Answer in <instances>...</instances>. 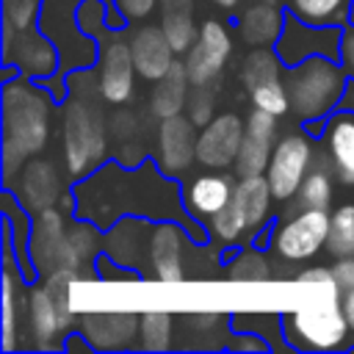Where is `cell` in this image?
I'll return each mask as SVG.
<instances>
[{
  "instance_id": "29",
  "label": "cell",
  "mask_w": 354,
  "mask_h": 354,
  "mask_svg": "<svg viewBox=\"0 0 354 354\" xmlns=\"http://www.w3.org/2000/svg\"><path fill=\"white\" fill-rule=\"evenodd\" d=\"M282 64H285V61L279 58V53H271L268 47L252 50V53L243 58V64H241V80H243L246 91L254 88V86H260V83L285 77V75H282Z\"/></svg>"
},
{
  "instance_id": "4",
  "label": "cell",
  "mask_w": 354,
  "mask_h": 354,
  "mask_svg": "<svg viewBox=\"0 0 354 354\" xmlns=\"http://www.w3.org/2000/svg\"><path fill=\"white\" fill-rule=\"evenodd\" d=\"M97 97L100 91H72L61 105V152L69 177L97 171L108 155L111 127Z\"/></svg>"
},
{
  "instance_id": "35",
  "label": "cell",
  "mask_w": 354,
  "mask_h": 354,
  "mask_svg": "<svg viewBox=\"0 0 354 354\" xmlns=\"http://www.w3.org/2000/svg\"><path fill=\"white\" fill-rule=\"evenodd\" d=\"M224 277L232 282H266L271 279V263L257 252H243L227 266Z\"/></svg>"
},
{
  "instance_id": "24",
  "label": "cell",
  "mask_w": 354,
  "mask_h": 354,
  "mask_svg": "<svg viewBox=\"0 0 354 354\" xmlns=\"http://www.w3.org/2000/svg\"><path fill=\"white\" fill-rule=\"evenodd\" d=\"M152 221L122 216L119 224L105 238V252L122 266V268H144L147 266V243H149Z\"/></svg>"
},
{
  "instance_id": "33",
  "label": "cell",
  "mask_w": 354,
  "mask_h": 354,
  "mask_svg": "<svg viewBox=\"0 0 354 354\" xmlns=\"http://www.w3.org/2000/svg\"><path fill=\"white\" fill-rule=\"evenodd\" d=\"M299 207H329L332 202V174L326 169H313L307 171L304 183L299 185Z\"/></svg>"
},
{
  "instance_id": "10",
  "label": "cell",
  "mask_w": 354,
  "mask_h": 354,
  "mask_svg": "<svg viewBox=\"0 0 354 354\" xmlns=\"http://www.w3.org/2000/svg\"><path fill=\"white\" fill-rule=\"evenodd\" d=\"M313 144L304 133H285L277 138V147L271 152L266 177L274 191V199L288 202L299 194V185L304 183L310 163H313Z\"/></svg>"
},
{
  "instance_id": "15",
  "label": "cell",
  "mask_w": 354,
  "mask_h": 354,
  "mask_svg": "<svg viewBox=\"0 0 354 354\" xmlns=\"http://www.w3.org/2000/svg\"><path fill=\"white\" fill-rule=\"evenodd\" d=\"M196 124L177 113L169 119H160L158 136H155V158H158V169L163 174H169L171 180L185 174L191 169V163L196 160Z\"/></svg>"
},
{
  "instance_id": "5",
  "label": "cell",
  "mask_w": 354,
  "mask_h": 354,
  "mask_svg": "<svg viewBox=\"0 0 354 354\" xmlns=\"http://www.w3.org/2000/svg\"><path fill=\"white\" fill-rule=\"evenodd\" d=\"M83 277L77 268H61L44 277L28 293L25 318H28V337L33 348H58L64 335L77 321L69 307V288Z\"/></svg>"
},
{
  "instance_id": "9",
  "label": "cell",
  "mask_w": 354,
  "mask_h": 354,
  "mask_svg": "<svg viewBox=\"0 0 354 354\" xmlns=\"http://www.w3.org/2000/svg\"><path fill=\"white\" fill-rule=\"evenodd\" d=\"M191 238L188 232L171 221H152L149 230V243H147V277L160 279V282H180L188 277L191 268Z\"/></svg>"
},
{
  "instance_id": "32",
  "label": "cell",
  "mask_w": 354,
  "mask_h": 354,
  "mask_svg": "<svg viewBox=\"0 0 354 354\" xmlns=\"http://www.w3.org/2000/svg\"><path fill=\"white\" fill-rule=\"evenodd\" d=\"M166 39L171 41L174 53H188L191 44L196 41L199 30L191 19V11H163V22H160Z\"/></svg>"
},
{
  "instance_id": "12",
  "label": "cell",
  "mask_w": 354,
  "mask_h": 354,
  "mask_svg": "<svg viewBox=\"0 0 354 354\" xmlns=\"http://www.w3.org/2000/svg\"><path fill=\"white\" fill-rule=\"evenodd\" d=\"M246 122L235 111H221L216 113L196 138V163L205 169L224 171L235 163L241 141H243Z\"/></svg>"
},
{
  "instance_id": "38",
  "label": "cell",
  "mask_w": 354,
  "mask_h": 354,
  "mask_svg": "<svg viewBox=\"0 0 354 354\" xmlns=\"http://www.w3.org/2000/svg\"><path fill=\"white\" fill-rule=\"evenodd\" d=\"M216 97H213V91L207 88V86H194V91L188 94V105H185V111H188V119L194 122V124H199V127H205L216 113Z\"/></svg>"
},
{
  "instance_id": "11",
  "label": "cell",
  "mask_w": 354,
  "mask_h": 354,
  "mask_svg": "<svg viewBox=\"0 0 354 354\" xmlns=\"http://www.w3.org/2000/svg\"><path fill=\"white\" fill-rule=\"evenodd\" d=\"M136 64H133V50L130 39L122 36H108L100 41V61H97V91L102 102L122 105L133 97L136 88Z\"/></svg>"
},
{
  "instance_id": "16",
  "label": "cell",
  "mask_w": 354,
  "mask_h": 354,
  "mask_svg": "<svg viewBox=\"0 0 354 354\" xmlns=\"http://www.w3.org/2000/svg\"><path fill=\"white\" fill-rule=\"evenodd\" d=\"M19 183H14L11 188L17 191V202L19 207L30 210V213H41L47 207H55L58 202H64V177L58 171V166L50 158H30L22 169H19Z\"/></svg>"
},
{
  "instance_id": "36",
  "label": "cell",
  "mask_w": 354,
  "mask_h": 354,
  "mask_svg": "<svg viewBox=\"0 0 354 354\" xmlns=\"http://www.w3.org/2000/svg\"><path fill=\"white\" fill-rule=\"evenodd\" d=\"M41 11L39 0H3V33L30 30Z\"/></svg>"
},
{
  "instance_id": "20",
  "label": "cell",
  "mask_w": 354,
  "mask_h": 354,
  "mask_svg": "<svg viewBox=\"0 0 354 354\" xmlns=\"http://www.w3.org/2000/svg\"><path fill=\"white\" fill-rule=\"evenodd\" d=\"M130 50H133V64H136L138 77H144L149 83L163 77L174 64V47L166 39L160 25L136 28L130 36Z\"/></svg>"
},
{
  "instance_id": "34",
  "label": "cell",
  "mask_w": 354,
  "mask_h": 354,
  "mask_svg": "<svg viewBox=\"0 0 354 354\" xmlns=\"http://www.w3.org/2000/svg\"><path fill=\"white\" fill-rule=\"evenodd\" d=\"M249 100L254 108L260 111H268L274 116H282L290 111V100H288V86H285V77L279 80H268V83H260L254 88H249Z\"/></svg>"
},
{
  "instance_id": "30",
  "label": "cell",
  "mask_w": 354,
  "mask_h": 354,
  "mask_svg": "<svg viewBox=\"0 0 354 354\" xmlns=\"http://www.w3.org/2000/svg\"><path fill=\"white\" fill-rule=\"evenodd\" d=\"M326 252L332 257H354V205H340L329 213Z\"/></svg>"
},
{
  "instance_id": "26",
  "label": "cell",
  "mask_w": 354,
  "mask_h": 354,
  "mask_svg": "<svg viewBox=\"0 0 354 354\" xmlns=\"http://www.w3.org/2000/svg\"><path fill=\"white\" fill-rule=\"evenodd\" d=\"M326 152L335 166V174L354 185V113L337 111L326 124Z\"/></svg>"
},
{
  "instance_id": "42",
  "label": "cell",
  "mask_w": 354,
  "mask_h": 354,
  "mask_svg": "<svg viewBox=\"0 0 354 354\" xmlns=\"http://www.w3.org/2000/svg\"><path fill=\"white\" fill-rule=\"evenodd\" d=\"M340 304H343V313H346L348 329H351V335H354V288L343 290V299H340Z\"/></svg>"
},
{
  "instance_id": "19",
  "label": "cell",
  "mask_w": 354,
  "mask_h": 354,
  "mask_svg": "<svg viewBox=\"0 0 354 354\" xmlns=\"http://www.w3.org/2000/svg\"><path fill=\"white\" fill-rule=\"evenodd\" d=\"M80 335L94 348H127L133 346V337L138 335L141 318L130 310H97L77 318Z\"/></svg>"
},
{
  "instance_id": "1",
  "label": "cell",
  "mask_w": 354,
  "mask_h": 354,
  "mask_svg": "<svg viewBox=\"0 0 354 354\" xmlns=\"http://www.w3.org/2000/svg\"><path fill=\"white\" fill-rule=\"evenodd\" d=\"M180 191L169 174L144 163L133 171L119 166H102L91 171L88 180L75 185V213L100 227H111L119 216H147V218H177Z\"/></svg>"
},
{
  "instance_id": "3",
  "label": "cell",
  "mask_w": 354,
  "mask_h": 354,
  "mask_svg": "<svg viewBox=\"0 0 354 354\" xmlns=\"http://www.w3.org/2000/svg\"><path fill=\"white\" fill-rule=\"evenodd\" d=\"M53 130V97L28 80H8L3 88V171L11 188L17 171L47 147Z\"/></svg>"
},
{
  "instance_id": "45",
  "label": "cell",
  "mask_w": 354,
  "mask_h": 354,
  "mask_svg": "<svg viewBox=\"0 0 354 354\" xmlns=\"http://www.w3.org/2000/svg\"><path fill=\"white\" fill-rule=\"evenodd\" d=\"M232 346H238V348H266V343H263V340H254V337H249V335L238 337Z\"/></svg>"
},
{
  "instance_id": "17",
  "label": "cell",
  "mask_w": 354,
  "mask_h": 354,
  "mask_svg": "<svg viewBox=\"0 0 354 354\" xmlns=\"http://www.w3.org/2000/svg\"><path fill=\"white\" fill-rule=\"evenodd\" d=\"M277 147V116L268 111L254 108L246 116V130H243V141L238 149V158L232 163L238 177H249V174H263L268 169L271 152Z\"/></svg>"
},
{
  "instance_id": "40",
  "label": "cell",
  "mask_w": 354,
  "mask_h": 354,
  "mask_svg": "<svg viewBox=\"0 0 354 354\" xmlns=\"http://www.w3.org/2000/svg\"><path fill=\"white\" fill-rule=\"evenodd\" d=\"M332 274L343 290L354 288V257H337V263L332 266Z\"/></svg>"
},
{
  "instance_id": "37",
  "label": "cell",
  "mask_w": 354,
  "mask_h": 354,
  "mask_svg": "<svg viewBox=\"0 0 354 354\" xmlns=\"http://www.w3.org/2000/svg\"><path fill=\"white\" fill-rule=\"evenodd\" d=\"M207 232H210L216 246H230V243H238L241 238H246V230H243V224L238 221V216L232 213L230 205L207 218Z\"/></svg>"
},
{
  "instance_id": "14",
  "label": "cell",
  "mask_w": 354,
  "mask_h": 354,
  "mask_svg": "<svg viewBox=\"0 0 354 354\" xmlns=\"http://www.w3.org/2000/svg\"><path fill=\"white\" fill-rule=\"evenodd\" d=\"M230 53H232L230 30L218 19H205L196 41L185 53V69H188L191 86H210L221 75Z\"/></svg>"
},
{
  "instance_id": "27",
  "label": "cell",
  "mask_w": 354,
  "mask_h": 354,
  "mask_svg": "<svg viewBox=\"0 0 354 354\" xmlns=\"http://www.w3.org/2000/svg\"><path fill=\"white\" fill-rule=\"evenodd\" d=\"M285 28V19H282V11L268 0V3H257L252 8L243 11L241 22H238V30L243 36L246 44H254V47H268L279 39Z\"/></svg>"
},
{
  "instance_id": "2",
  "label": "cell",
  "mask_w": 354,
  "mask_h": 354,
  "mask_svg": "<svg viewBox=\"0 0 354 354\" xmlns=\"http://www.w3.org/2000/svg\"><path fill=\"white\" fill-rule=\"evenodd\" d=\"M304 299L296 310L285 315V337L299 348L332 351L343 348L351 329L343 313V288L337 285L332 268L313 266L296 277Z\"/></svg>"
},
{
  "instance_id": "6",
  "label": "cell",
  "mask_w": 354,
  "mask_h": 354,
  "mask_svg": "<svg viewBox=\"0 0 354 354\" xmlns=\"http://www.w3.org/2000/svg\"><path fill=\"white\" fill-rule=\"evenodd\" d=\"M285 86L290 113L299 119H318L340 105L346 91V69H340L329 55H310L285 69Z\"/></svg>"
},
{
  "instance_id": "7",
  "label": "cell",
  "mask_w": 354,
  "mask_h": 354,
  "mask_svg": "<svg viewBox=\"0 0 354 354\" xmlns=\"http://www.w3.org/2000/svg\"><path fill=\"white\" fill-rule=\"evenodd\" d=\"M28 254H30V266L36 268L39 277H47V274L61 271V268H77L80 271L86 266V257L75 246L64 213H58L55 207L36 213V221L30 224Z\"/></svg>"
},
{
  "instance_id": "43",
  "label": "cell",
  "mask_w": 354,
  "mask_h": 354,
  "mask_svg": "<svg viewBox=\"0 0 354 354\" xmlns=\"http://www.w3.org/2000/svg\"><path fill=\"white\" fill-rule=\"evenodd\" d=\"M340 108L354 113V80L346 83V91H343V97H340Z\"/></svg>"
},
{
  "instance_id": "8",
  "label": "cell",
  "mask_w": 354,
  "mask_h": 354,
  "mask_svg": "<svg viewBox=\"0 0 354 354\" xmlns=\"http://www.w3.org/2000/svg\"><path fill=\"white\" fill-rule=\"evenodd\" d=\"M329 235V213L324 207H301L296 216L282 218L274 230V252L282 260L301 263L326 249Z\"/></svg>"
},
{
  "instance_id": "21",
  "label": "cell",
  "mask_w": 354,
  "mask_h": 354,
  "mask_svg": "<svg viewBox=\"0 0 354 354\" xmlns=\"http://www.w3.org/2000/svg\"><path fill=\"white\" fill-rule=\"evenodd\" d=\"M271 199H274V191L268 185V177H263V174L238 177L235 191H232V199H230V207L238 216V221L243 224L246 238L254 235L268 221V216H271Z\"/></svg>"
},
{
  "instance_id": "44",
  "label": "cell",
  "mask_w": 354,
  "mask_h": 354,
  "mask_svg": "<svg viewBox=\"0 0 354 354\" xmlns=\"http://www.w3.org/2000/svg\"><path fill=\"white\" fill-rule=\"evenodd\" d=\"M163 11H191V0H160Z\"/></svg>"
},
{
  "instance_id": "31",
  "label": "cell",
  "mask_w": 354,
  "mask_h": 354,
  "mask_svg": "<svg viewBox=\"0 0 354 354\" xmlns=\"http://www.w3.org/2000/svg\"><path fill=\"white\" fill-rule=\"evenodd\" d=\"M290 8L310 25H337L346 19L348 0H290Z\"/></svg>"
},
{
  "instance_id": "39",
  "label": "cell",
  "mask_w": 354,
  "mask_h": 354,
  "mask_svg": "<svg viewBox=\"0 0 354 354\" xmlns=\"http://www.w3.org/2000/svg\"><path fill=\"white\" fill-rule=\"evenodd\" d=\"M158 3L160 0H116V8H119V17L127 22V19H147Z\"/></svg>"
},
{
  "instance_id": "28",
  "label": "cell",
  "mask_w": 354,
  "mask_h": 354,
  "mask_svg": "<svg viewBox=\"0 0 354 354\" xmlns=\"http://www.w3.org/2000/svg\"><path fill=\"white\" fill-rule=\"evenodd\" d=\"M136 346L144 348V351H166V348H171L174 346V315L163 313V310L141 315L138 343Z\"/></svg>"
},
{
  "instance_id": "13",
  "label": "cell",
  "mask_w": 354,
  "mask_h": 354,
  "mask_svg": "<svg viewBox=\"0 0 354 354\" xmlns=\"http://www.w3.org/2000/svg\"><path fill=\"white\" fill-rule=\"evenodd\" d=\"M340 39H343V33H337L332 25H310L293 14L285 19V28L277 39V53L288 66H296L299 61H304L310 55L335 58V53L340 50Z\"/></svg>"
},
{
  "instance_id": "18",
  "label": "cell",
  "mask_w": 354,
  "mask_h": 354,
  "mask_svg": "<svg viewBox=\"0 0 354 354\" xmlns=\"http://www.w3.org/2000/svg\"><path fill=\"white\" fill-rule=\"evenodd\" d=\"M6 64H14L28 77H47L58 66V50L50 39L39 36L33 28L19 33H3Z\"/></svg>"
},
{
  "instance_id": "22",
  "label": "cell",
  "mask_w": 354,
  "mask_h": 354,
  "mask_svg": "<svg viewBox=\"0 0 354 354\" xmlns=\"http://www.w3.org/2000/svg\"><path fill=\"white\" fill-rule=\"evenodd\" d=\"M11 232L6 227V246H3V348L6 351H14L19 343H17V335L22 332V313H25V304H28V296H25V285H22V268L17 271L14 260H11Z\"/></svg>"
},
{
  "instance_id": "41",
  "label": "cell",
  "mask_w": 354,
  "mask_h": 354,
  "mask_svg": "<svg viewBox=\"0 0 354 354\" xmlns=\"http://www.w3.org/2000/svg\"><path fill=\"white\" fill-rule=\"evenodd\" d=\"M340 61H343L346 75L354 77V25L343 30V39H340Z\"/></svg>"
},
{
  "instance_id": "25",
  "label": "cell",
  "mask_w": 354,
  "mask_h": 354,
  "mask_svg": "<svg viewBox=\"0 0 354 354\" xmlns=\"http://www.w3.org/2000/svg\"><path fill=\"white\" fill-rule=\"evenodd\" d=\"M188 86H191V77H188L185 64L174 61L171 69L152 83V91H149V113L155 119H169V116L183 113L185 105H188V94H191Z\"/></svg>"
},
{
  "instance_id": "46",
  "label": "cell",
  "mask_w": 354,
  "mask_h": 354,
  "mask_svg": "<svg viewBox=\"0 0 354 354\" xmlns=\"http://www.w3.org/2000/svg\"><path fill=\"white\" fill-rule=\"evenodd\" d=\"M213 3H216V6H221V8H232L238 0H213Z\"/></svg>"
},
{
  "instance_id": "23",
  "label": "cell",
  "mask_w": 354,
  "mask_h": 354,
  "mask_svg": "<svg viewBox=\"0 0 354 354\" xmlns=\"http://www.w3.org/2000/svg\"><path fill=\"white\" fill-rule=\"evenodd\" d=\"M232 191H235L232 177L213 169V171H207V174L194 177V180L185 185V191H183V205H185V210H188L191 218H210V216H216L221 207L230 205Z\"/></svg>"
}]
</instances>
